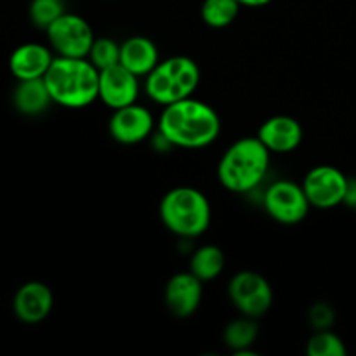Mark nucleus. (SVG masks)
<instances>
[{"label":"nucleus","instance_id":"1","mask_svg":"<svg viewBox=\"0 0 356 356\" xmlns=\"http://www.w3.org/2000/svg\"><path fill=\"white\" fill-rule=\"evenodd\" d=\"M221 118L211 104L188 96L163 106L159 134L177 148H205L218 139Z\"/></svg>","mask_w":356,"mask_h":356},{"label":"nucleus","instance_id":"2","mask_svg":"<svg viewBox=\"0 0 356 356\" xmlns=\"http://www.w3.org/2000/svg\"><path fill=\"white\" fill-rule=\"evenodd\" d=\"M44 80L52 101L65 108L79 110L99 97V70L87 58L56 56Z\"/></svg>","mask_w":356,"mask_h":356},{"label":"nucleus","instance_id":"3","mask_svg":"<svg viewBox=\"0 0 356 356\" xmlns=\"http://www.w3.org/2000/svg\"><path fill=\"white\" fill-rule=\"evenodd\" d=\"M271 152L259 138H242L233 143L218 165V177L232 193H249L263 183Z\"/></svg>","mask_w":356,"mask_h":356},{"label":"nucleus","instance_id":"4","mask_svg":"<svg viewBox=\"0 0 356 356\" xmlns=\"http://www.w3.org/2000/svg\"><path fill=\"white\" fill-rule=\"evenodd\" d=\"M160 219L169 232L183 238H195L207 232L212 219L209 198L191 186L172 188L160 202Z\"/></svg>","mask_w":356,"mask_h":356},{"label":"nucleus","instance_id":"5","mask_svg":"<svg viewBox=\"0 0 356 356\" xmlns=\"http://www.w3.org/2000/svg\"><path fill=\"white\" fill-rule=\"evenodd\" d=\"M45 31L52 51L65 58H87L96 40L90 24L73 13L59 16Z\"/></svg>","mask_w":356,"mask_h":356},{"label":"nucleus","instance_id":"6","mask_svg":"<svg viewBox=\"0 0 356 356\" xmlns=\"http://www.w3.org/2000/svg\"><path fill=\"white\" fill-rule=\"evenodd\" d=\"M229 301L242 315L259 318L273 305V291L266 278L256 271H238L228 284Z\"/></svg>","mask_w":356,"mask_h":356},{"label":"nucleus","instance_id":"7","mask_svg":"<svg viewBox=\"0 0 356 356\" xmlns=\"http://www.w3.org/2000/svg\"><path fill=\"white\" fill-rule=\"evenodd\" d=\"M263 205L268 216L282 225H298L308 216L309 202L302 184L280 179L264 191Z\"/></svg>","mask_w":356,"mask_h":356},{"label":"nucleus","instance_id":"8","mask_svg":"<svg viewBox=\"0 0 356 356\" xmlns=\"http://www.w3.org/2000/svg\"><path fill=\"white\" fill-rule=\"evenodd\" d=\"M348 177L332 165H316L302 181V190L312 207L334 209L344 204Z\"/></svg>","mask_w":356,"mask_h":356},{"label":"nucleus","instance_id":"9","mask_svg":"<svg viewBox=\"0 0 356 356\" xmlns=\"http://www.w3.org/2000/svg\"><path fill=\"white\" fill-rule=\"evenodd\" d=\"M110 134L120 145H136L152 134L155 127V118L152 111L138 103L113 110L110 118Z\"/></svg>","mask_w":356,"mask_h":356},{"label":"nucleus","instance_id":"10","mask_svg":"<svg viewBox=\"0 0 356 356\" xmlns=\"http://www.w3.org/2000/svg\"><path fill=\"white\" fill-rule=\"evenodd\" d=\"M139 82L138 75L129 72L125 66H110L99 72V99L111 110L129 106L138 101Z\"/></svg>","mask_w":356,"mask_h":356},{"label":"nucleus","instance_id":"11","mask_svg":"<svg viewBox=\"0 0 356 356\" xmlns=\"http://www.w3.org/2000/svg\"><path fill=\"white\" fill-rule=\"evenodd\" d=\"M54 306L52 291L42 282H26L17 289L13 299V309L23 323H40L51 315Z\"/></svg>","mask_w":356,"mask_h":356},{"label":"nucleus","instance_id":"12","mask_svg":"<svg viewBox=\"0 0 356 356\" xmlns=\"http://www.w3.org/2000/svg\"><path fill=\"white\" fill-rule=\"evenodd\" d=\"M202 280L191 271L176 273L165 285V306L176 318H188L202 302Z\"/></svg>","mask_w":356,"mask_h":356},{"label":"nucleus","instance_id":"13","mask_svg":"<svg viewBox=\"0 0 356 356\" xmlns=\"http://www.w3.org/2000/svg\"><path fill=\"white\" fill-rule=\"evenodd\" d=\"M302 127L294 117L275 115L257 131V138L271 153H291L301 145Z\"/></svg>","mask_w":356,"mask_h":356},{"label":"nucleus","instance_id":"14","mask_svg":"<svg viewBox=\"0 0 356 356\" xmlns=\"http://www.w3.org/2000/svg\"><path fill=\"white\" fill-rule=\"evenodd\" d=\"M52 61L54 56L51 49L42 44L28 42L14 49L9 58V68L17 80L44 79Z\"/></svg>","mask_w":356,"mask_h":356},{"label":"nucleus","instance_id":"15","mask_svg":"<svg viewBox=\"0 0 356 356\" xmlns=\"http://www.w3.org/2000/svg\"><path fill=\"white\" fill-rule=\"evenodd\" d=\"M120 65L138 76H146L160 65L159 49L148 37H129L120 44Z\"/></svg>","mask_w":356,"mask_h":356},{"label":"nucleus","instance_id":"16","mask_svg":"<svg viewBox=\"0 0 356 356\" xmlns=\"http://www.w3.org/2000/svg\"><path fill=\"white\" fill-rule=\"evenodd\" d=\"M13 103L19 113L26 115V117H35V115L44 113L49 104L54 101H52L44 79H31L17 80V86L13 94Z\"/></svg>","mask_w":356,"mask_h":356},{"label":"nucleus","instance_id":"17","mask_svg":"<svg viewBox=\"0 0 356 356\" xmlns=\"http://www.w3.org/2000/svg\"><path fill=\"white\" fill-rule=\"evenodd\" d=\"M145 89L149 99H153L159 104H163V106H167L170 103H176V101L183 99V97H188L184 96L181 87L177 86L174 76L167 72V68L162 63L153 72H149L146 75Z\"/></svg>","mask_w":356,"mask_h":356},{"label":"nucleus","instance_id":"18","mask_svg":"<svg viewBox=\"0 0 356 356\" xmlns=\"http://www.w3.org/2000/svg\"><path fill=\"white\" fill-rule=\"evenodd\" d=\"M257 336H259V327H257L256 318H250V316L245 315H243V318H236L229 322L225 327V332H222L225 344L235 355H254L250 348L256 343Z\"/></svg>","mask_w":356,"mask_h":356},{"label":"nucleus","instance_id":"19","mask_svg":"<svg viewBox=\"0 0 356 356\" xmlns=\"http://www.w3.org/2000/svg\"><path fill=\"white\" fill-rule=\"evenodd\" d=\"M225 270V252L216 245H204L193 252L190 271L202 282H211Z\"/></svg>","mask_w":356,"mask_h":356},{"label":"nucleus","instance_id":"20","mask_svg":"<svg viewBox=\"0 0 356 356\" xmlns=\"http://www.w3.org/2000/svg\"><path fill=\"white\" fill-rule=\"evenodd\" d=\"M162 65L174 76L184 96H191L197 90L198 83H200V68L193 59L188 56H172V58L162 61Z\"/></svg>","mask_w":356,"mask_h":356},{"label":"nucleus","instance_id":"21","mask_svg":"<svg viewBox=\"0 0 356 356\" xmlns=\"http://www.w3.org/2000/svg\"><path fill=\"white\" fill-rule=\"evenodd\" d=\"M240 7L238 0H204L200 7L202 21L211 28H226L236 19Z\"/></svg>","mask_w":356,"mask_h":356},{"label":"nucleus","instance_id":"22","mask_svg":"<svg viewBox=\"0 0 356 356\" xmlns=\"http://www.w3.org/2000/svg\"><path fill=\"white\" fill-rule=\"evenodd\" d=\"M306 353L309 356H346L348 350L343 339L332 330H315L306 344Z\"/></svg>","mask_w":356,"mask_h":356},{"label":"nucleus","instance_id":"23","mask_svg":"<svg viewBox=\"0 0 356 356\" xmlns=\"http://www.w3.org/2000/svg\"><path fill=\"white\" fill-rule=\"evenodd\" d=\"M65 13V0H31L28 9L31 23L40 30H47Z\"/></svg>","mask_w":356,"mask_h":356},{"label":"nucleus","instance_id":"24","mask_svg":"<svg viewBox=\"0 0 356 356\" xmlns=\"http://www.w3.org/2000/svg\"><path fill=\"white\" fill-rule=\"evenodd\" d=\"M87 59H89L99 72L101 70L110 68V66L120 63V45L108 37L96 38L92 47H90Z\"/></svg>","mask_w":356,"mask_h":356},{"label":"nucleus","instance_id":"25","mask_svg":"<svg viewBox=\"0 0 356 356\" xmlns=\"http://www.w3.org/2000/svg\"><path fill=\"white\" fill-rule=\"evenodd\" d=\"M308 320L315 330L332 329L334 322H336V312L329 302L318 301L309 308Z\"/></svg>","mask_w":356,"mask_h":356},{"label":"nucleus","instance_id":"26","mask_svg":"<svg viewBox=\"0 0 356 356\" xmlns=\"http://www.w3.org/2000/svg\"><path fill=\"white\" fill-rule=\"evenodd\" d=\"M344 204L348 207L356 209V177H348L346 186V197H344Z\"/></svg>","mask_w":356,"mask_h":356},{"label":"nucleus","instance_id":"27","mask_svg":"<svg viewBox=\"0 0 356 356\" xmlns=\"http://www.w3.org/2000/svg\"><path fill=\"white\" fill-rule=\"evenodd\" d=\"M238 2L242 7H263L271 3L273 0H238Z\"/></svg>","mask_w":356,"mask_h":356}]
</instances>
